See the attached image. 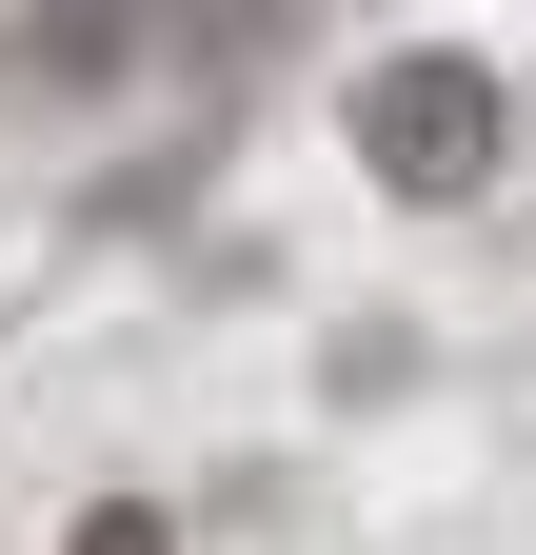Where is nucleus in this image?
<instances>
[{"mask_svg": "<svg viewBox=\"0 0 536 555\" xmlns=\"http://www.w3.org/2000/svg\"><path fill=\"white\" fill-rule=\"evenodd\" d=\"M497 60H457V40H418V60H378V80H358V159L397 179V198H477L497 179Z\"/></svg>", "mask_w": 536, "mask_h": 555, "instance_id": "1", "label": "nucleus"}, {"mask_svg": "<svg viewBox=\"0 0 536 555\" xmlns=\"http://www.w3.org/2000/svg\"><path fill=\"white\" fill-rule=\"evenodd\" d=\"M119 40H140V21H119V0H60V21L21 40V80H119Z\"/></svg>", "mask_w": 536, "mask_h": 555, "instance_id": "2", "label": "nucleus"}]
</instances>
